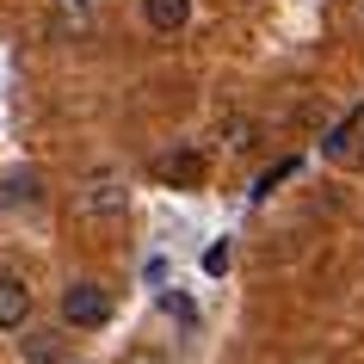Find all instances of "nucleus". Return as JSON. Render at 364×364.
I'll list each match as a JSON object with an SVG mask.
<instances>
[{"label":"nucleus","instance_id":"nucleus-1","mask_svg":"<svg viewBox=\"0 0 364 364\" xmlns=\"http://www.w3.org/2000/svg\"><path fill=\"white\" fill-rule=\"evenodd\" d=\"M62 321L68 327H105L112 321V290L93 284V278H75L62 290Z\"/></svg>","mask_w":364,"mask_h":364},{"label":"nucleus","instance_id":"nucleus-2","mask_svg":"<svg viewBox=\"0 0 364 364\" xmlns=\"http://www.w3.org/2000/svg\"><path fill=\"white\" fill-rule=\"evenodd\" d=\"M31 321V290L19 272H0V333H19Z\"/></svg>","mask_w":364,"mask_h":364},{"label":"nucleus","instance_id":"nucleus-3","mask_svg":"<svg viewBox=\"0 0 364 364\" xmlns=\"http://www.w3.org/2000/svg\"><path fill=\"white\" fill-rule=\"evenodd\" d=\"M142 25L154 38H179L192 25V0H142Z\"/></svg>","mask_w":364,"mask_h":364},{"label":"nucleus","instance_id":"nucleus-4","mask_svg":"<svg viewBox=\"0 0 364 364\" xmlns=\"http://www.w3.org/2000/svg\"><path fill=\"white\" fill-rule=\"evenodd\" d=\"M358 136H364V105H352V112H346L340 124H333V130L321 136V154H327V161H352Z\"/></svg>","mask_w":364,"mask_h":364},{"label":"nucleus","instance_id":"nucleus-5","mask_svg":"<svg viewBox=\"0 0 364 364\" xmlns=\"http://www.w3.org/2000/svg\"><path fill=\"white\" fill-rule=\"evenodd\" d=\"M154 173H161L167 186H198V179H204V154L198 149H173V154L154 161Z\"/></svg>","mask_w":364,"mask_h":364},{"label":"nucleus","instance_id":"nucleus-6","mask_svg":"<svg viewBox=\"0 0 364 364\" xmlns=\"http://www.w3.org/2000/svg\"><path fill=\"white\" fill-rule=\"evenodd\" d=\"M80 210H87V216H99V210L117 216V210H124V186H117V179H87V192H80Z\"/></svg>","mask_w":364,"mask_h":364},{"label":"nucleus","instance_id":"nucleus-7","mask_svg":"<svg viewBox=\"0 0 364 364\" xmlns=\"http://www.w3.org/2000/svg\"><path fill=\"white\" fill-rule=\"evenodd\" d=\"M6 204H38V179H31V173H13V179H6Z\"/></svg>","mask_w":364,"mask_h":364},{"label":"nucleus","instance_id":"nucleus-8","mask_svg":"<svg viewBox=\"0 0 364 364\" xmlns=\"http://www.w3.org/2000/svg\"><path fill=\"white\" fill-rule=\"evenodd\" d=\"M296 167H303V161L290 154V161H278V167H272V173H259V186H253V198H266L272 186H284V179H290V173H296Z\"/></svg>","mask_w":364,"mask_h":364},{"label":"nucleus","instance_id":"nucleus-9","mask_svg":"<svg viewBox=\"0 0 364 364\" xmlns=\"http://www.w3.org/2000/svg\"><path fill=\"white\" fill-rule=\"evenodd\" d=\"M253 136H259V124H253V117H235L229 124V149H247Z\"/></svg>","mask_w":364,"mask_h":364},{"label":"nucleus","instance_id":"nucleus-10","mask_svg":"<svg viewBox=\"0 0 364 364\" xmlns=\"http://www.w3.org/2000/svg\"><path fill=\"white\" fill-rule=\"evenodd\" d=\"M149 364H154V358H149Z\"/></svg>","mask_w":364,"mask_h":364}]
</instances>
